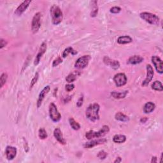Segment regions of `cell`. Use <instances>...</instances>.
<instances>
[{
	"label": "cell",
	"instance_id": "16",
	"mask_svg": "<svg viewBox=\"0 0 163 163\" xmlns=\"http://www.w3.org/2000/svg\"><path fill=\"white\" fill-rule=\"evenodd\" d=\"M103 62L107 65H109L111 68H112L114 69H119L120 67V63L118 61L111 59L107 56H105L103 58Z\"/></svg>",
	"mask_w": 163,
	"mask_h": 163
},
{
	"label": "cell",
	"instance_id": "40",
	"mask_svg": "<svg viewBox=\"0 0 163 163\" xmlns=\"http://www.w3.org/2000/svg\"><path fill=\"white\" fill-rule=\"evenodd\" d=\"M147 120H148V119L146 117H143L141 119H140V122L142 123H145Z\"/></svg>",
	"mask_w": 163,
	"mask_h": 163
},
{
	"label": "cell",
	"instance_id": "13",
	"mask_svg": "<svg viewBox=\"0 0 163 163\" xmlns=\"http://www.w3.org/2000/svg\"><path fill=\"white\" fill-rule=\"evenodd\" d=\"M107 140L105 138H101L98 140H92L91 142H89L85 143L84 146L85 149H91L93 148L94 146H96L99 145H102L104 143H107Z\"/></svg>",
	"mask_w": 163,
	"mask_h": 163
},
{
	"label": "cell",
	"instance_id": "12",
	"mask_svg": "<svg viewBox=\"0 0 163 163\" xmlns=\"http://www.w3.org/2000/svg\"><path fill=\"white\" fill-rule=\"evenodd\" d=\"M31 3V0H28V1H24L22 2L21 4L18 6L17 8L15 10V15L17 16H21L25 10H26Z\"/></svg>",
	"mask_w": 163,
	"mask_h": 163
},
{
	"label": "cell",
	"instance_id": "36",
	"mask_svg": "<svg viewBox=\"0 0 163 163\" xmlns=\"http://www.w3.org/2000/svg\"><path fill=\"white\" fill-rule=\"evenodd\" d=\"M74 88H75V85L72 84H67L65 86V89L66 90V91H68V92H70V91H73V89H74Z\"/></svg>",
	"mask_w": 163,
	"mask_h": 163
},
{
	"label": "cell",
	"instance_id": "22",
	"mask_svg": "<svg viewBox=\"0 0 163 163\" xmlns=\"http://www.w3.org/2000/svg\"><path fill=\"white\" fill-rule=\"evenodd\" d=\"M115 118L116 119L120 121V122H128L129 120V117H127L126 115H124V113H121V112H118L116 114V116H115Z\"/></svg>",
	"mask_w": 163,
	"mask_h": 163
},
{
	"label": "cell",
	"instance_id": "30",
	"mask_svg": "<svg viewBox=\"0 0 163 163\" xmlns=\"http://www.w3.org/2000/svg\"><path fill=\"white\" fill-rule=\"evenodd\" d=\"M76 79V76L75 74H73V73H70V74H69L66 76V80L68 83H72L75 81Z\"/></svg>",
	"mask_w": 163,
	"mask_h": 163
},
{
	"label": "cell",
	"instance_id": "20",
	"mask_svg": "<svg viewBox=\"0 0 163 163\" xmlns=\"http://www.w3.org/2000/svg\"><path fill=\"white\" fill-rule=\"evenodd\" d=\"M132 41V38L130 37L129 36H127V35H126V36H121L118 38L117 39V43L122 45L131 43Z\"/></svg>",
	"mask_w": 163,
	"mask_h": 163
},
{
	"label": "cell",
	"instance_id": "19",
	"mask_svg": "<svg viewBox=\"0 0 163 163\" xmlns=\"http://www.w3.org/2000/svg\"><path fill=\"white\" fill-rule=\"evenodd\" d=\"M155 108V105L152 102H148V103H145V105L143 107V111L145 113H150L152 112L154 110Z\"/></svg>",
	"mask_w": 163,
	"mask_h": 163
},
{
	"label": "cell",
	"instance_id": "25",
	"mask_svg": "<svg viewBox=\"0 0 163 163\" xmlns=\"http://www.w3.org/2000/svg\"><path fill=\"white\" fill-rule=\"evenodd\" d=\"M69 54H72V55L75 56L76 54H77V52L73 49L72 47H69L68 48H66V49L64 50V52L63 53V57L64 58H65V57L68 56Z\"/></svg>",
	"mask_w": 163,
	"mask_h": 163
},
{
	"label": "cell",
	"instance_id": "4",
	"mask_svg": "<svg viewBox=\"0 0 163 163\" xmlns=\"http://www.w3.org/2000/svg\"><path fill=\"white\" fill-rule=\"evenodd\" d=\"M140 16L143 20L152 25H158L159 24L160 19L155 14L149 12H142L140 14Z\"/></svg>",
	"mask_w": 163,
	"mask_h": 163
},
{
	"label": "cell",
	"instance_id": "38",
	"mask_svg": "<svg viewBox=\"0 0 163 163\" xmlns=\"http://www.w3.org/2000/svg\"><path fill=\"white\" fill-rule=\"evenodd\" d=\"M72 96H66V98H65V100H64V102H65V103H68V101L72 100Z\"/></svg>",
	"mask_w": 163,
	"mask_h": 163
},
{
	"label": "cell",
	"instance_id": "5",
	"mask_svg": "<svg viewBox=\"0 0 163 163\" xmlns=\"http://www.w3.org/2000/svg\"><path fill=\"white\" fill-rule=\"evenodd\" d=\"M49 116L54 122H57L61 119V115L59 112L56 105L52 103L49 105Z\"/></svg>",
	"mask_w": 163,
	"mask_h": 163
},
{
	"label": "cell",
	"instance_id": "14",
	"mask_svg": "<svg viewBox=\"0 0 163 163\" xmlns=\"http://www.w3.org/2000/svg\"><path fill=\"white\" fill-rule=\"evenodd\" d=\"M50 90V87L49 85H47L46 87H45L42 91L40 92V93L39 94V96H38V100H37V108H40L41 107V104H42V102L43 100L45 99V97L46 96V95L49 93V92Z\"/></svg>",
	"mask_w": 163,
	"mask_h": 163
},
{
	"label": "cell",
	"instance_id": "15",
	"mask_svg": "<svg viewBox=\"0 0 163 163\" xmlns=\"http://www.w3.org/2000/svg\"><path fill=\"white\" fill-rule=\"evenodd\" d=\"M5 154L8 160H13L17 155V149L12 146H7L5 150Z\"/></svg>",
	"mask_w": 163,
	"mask_h": 163
},
{
	"label": "cell",
	"instance_id": "2",
	"mask_svg": "<svg viewBox=\"0 0 163 163\" xmlns=\"http://www.w3.org/2000/svg\"><path fill=\"white\" fill-rule=\"evenodd\" d=\"M50 15L53 24L58 25L62 22L63 17V12L58 6L53 5L50 8Z\"/></svg>",
	"mask_w": 163,
	"mask_h": 163
},
{
	"label": "cell",
	"instance_id": "32",
	"mask_svg": "<svg viewBox=\"0 0 163 163\" xmlns=\"http://www.w3.org/2000/svg\"><path fill=\"white\" fill-rule=\"evenodd\" d=\"M63 59L61 57H58L57 58H56L55 60L52 63V66L53 67H56L58 65H59L61 63H62Z\"/></svg>",
	"mask_w": 163,
	"mask_h": 163
},
{
	"label": "cell",
	"instance_id": "29",
	"mask_svg": "<svg viewBox=\"0 0 163 163\" xmlns=\"http://www.w3.org/2000/svg\"><path fill=\"white\" fill-rule=\"evenodd\" d=\"M8 78V75L7 73H3V74L1 75V77H0V83H1V87H3V85L5 84V83L6 82Z\"/></svg>",
	"mask_w": 163,
	"mask_h": 163
},
{
	"label": "cell",
	"instance_id": "35",
	"mask_svg": "<svg viewBox=\"0 0 163 163\" xmlns=\"http://www.w3.org/2000/svg\"><path fill=\"white\" fill-rule=\"evenodd\" d=\"M83 103H84V96L82 95L78 100L77 103H76V106L78 107H80L82 106Z\"/></svg>",
	"mask_w": 163,
	"mask_h": 163
},
{
	"label": "cell",
	"instance_id": "24",
	"mask_svg": "<svg viewBox=\"0 0 163 163\" xmlns=\"http://www.w3.org/2000/svg\"><path fill=\"white\" fill-rule=\"evenodd\" d=\"M113 141L116 143H123L126 141V136L122 135H116L113 136Z\"/></svg>",
	"mask_w": 163,
	"mask_h": 163
},
{
	"label": "cell",
	"instance_id": "17",
	"mask_svg": "<svg viewBox=\"0 0 163 163\" xmlns=\"http://www.w3.org/2000/svg\"><path fill=\"white\" fill-rule=\"evenodd\" d=\"M54 136L57 141L61 143V144L65 145L66 143L65 139L63 138V135L61 132V129L59 128H56L54 129Z\"/></svg>",
	"mask_w": 163,
	"mask_h": 163
},
{
	"label": "cell",
	"instance_id": "37",
	"mask_svg": "<svg viewBox=\"0 0 163 163\" xmlns=\"http://www.w3.org/2000/svg\"><path fill=\"white\" fill-rule=\"evenodd\" d=\"M0 41H1V47H0V49H1L3 47H5L6 45H7V41L5 40L4 39H3V38H1V39L0 40Z\"/></svg>",
	"mask_w": 163,
	"mask_h": 163
},
{
	"label": "cell",
	"instance_id": "21",
	"mask_svg": "<svg viewBox=\"0 0 163 163\" xmlns=\"http://www.w3.org/2000/svg\"><path fill=\"white\" fill-rule=\"evenodd\" d=\"M91 3V16L92 17H95L97 15L98 13V1H92Z\"/></svg>",
	"mask_w": 163,
	"mask_h": 163
},
{
	"label": "cell",
	"instance_id": "34",
	"mask_svg": "<svg viewBox=\"0 0 163 163\" xmlns=\"http://www.w3.org/2000/svg\"><path fill=\"white\" fill-rule=\"evenodd\" d=\"M110 12L112 14H119L121 11V8L119 6H113V7L110 8Z\"/></svg>",
	"mask_w": 163,
	"mask_h": 163
},
{
	"label": "cell",
	"instance_id": "11",
	"mask_svg": "<svg viewBox=\"0 0 163 163\" xmlns=\"http://www.w3.org/2000/svg\"><path fill=\"white\" fill-rule=\"evenodd\" d=\"M46 50H47V43L45 41H44L42 43H41V46L40 47V49L39 51H38V52L36 55V58H35L34 60V65H38V64L40 63V60L41 59V57H42L43 54L45 53L46 52Z\"/></svg>",
	"mask_w": 163,
	"mask_h": 163
},
{
	"label": "cell",
	"instance_id": "28",
	"mask_svg": "<svg viewBox=\"0 0 163 163\" xmlns=\"http://www.w3.org/2000/svg\"><path fill=\"white\" fill-rule=\"evenodd\" d=\"M38 136H39V138L41 140L46 139L48 137V135L45 129L43 128H40L39 129V131H38Z\"/></svg>",
	"mask_w": 163,
	"mask_h": 163
},
{
	"label": "cell",
	"instance_id": "39",
	"mask_svg": "<svg viewBox=\"0 0 163 163\" xmlns=\"http://www.w3.org/2000/svg\"><path fill=\"white\" fill-rule=\"evenodd\" d=\"M122 162V159H121V157H118L116 158V160L114 161V163H119V162Z\"/></svg>",
	"mask_w": 163,
	"mask_h": 163
},
{
	"label": "cell",
	"instance_id": "6",
	"mask_svg": "<svg viewBox=\"0 0 163 163\" xmlns=\"http://www.w3.org/2000/svg\"><path fill=\"white\" fill-rule=\"evenodd\" d=\"M91 59L90 56H84L76 61L75 63V67L78 69H84L86 66H87L89 61Z\"/></svg>",
	"mask_w": 163,
	"mask_h": 163
},
{
	"label": "cell",
	"instance_id": "7",
	"mask_svg": "<svg viewBox=\"0 0 163 163\" xmlns=\"http://www.w3.org/2000/svg\"><path fill=\"white\" fill-rule=\"evenodd\" d=\"M41 27V14L40 12L36 13L34 15L32 20L31 23V30L33 33H36L40 30Z\"/></svg>",
	"mask_w": 163,
	"mask_h": 163
},
{
	"label": "cell",
	"instance_id": "27",
	"mask_svg": "<svg viewBox=\"0 0 163 163\" xmlns=\"http://www.w3.org/2000/svg\"><path fill=\"white\" fill-rule=\"evenodd\" d=\"M152 89H154L155 91H157L160 92L162 91L163 89H162V83L160 81H157V80L155 81L152 85Z\"/></svg>",
	"mask_w": 163,
	"mask_h": 163
},
{
	"label": "cell",
	"instance_id": "33",
	"mask_svg": "<svg viewBox=\"0 0 163 163\" xmlns=\"http://www.w3.org/2000/svg\"><path fill=\"white\" fill-rule=\"evenodd\" d=\"M107 153L106 152H105L104 151H100L97 155V157L98 158H100V159H105L107 157Z\"/></svg>",
	"mask_w": 163,
	"mask_h": 163
},
{
	"label": "cell",
	"instance_id": "3",
	"mask_svg": "<svg viewBox=\"0 0 163 163\" xmlns=\"http://www.w3.org/2000/svg\"><path fill=\"white\" fill-rule=\"evenodd\" d=\"M110 131L109 127L107 125H104L102 128L98 131H89L88 132L86 133L85 137L88 140H92L94 138H100L105 136L106 134H107Z\"/></svg>",
	"mask_w": 163,
	"mask_h": 163
},
{
	"label": "cell",
	"instance_id": "23",
	"mask_svg": "<svg viewBox=\"0 0 163 163\" xmlns=\"http://www.w3.org/2000/svg\"><path fill=\"white\" fill-rule=\"evenodd\" d=\"M127 93H128V91H125L124 92H120L113 91L111 92V95L112 96V97L116 99H122L125 98Z\"/></svg>",
	"mask_w": 163,
	"mask_h": 163
},
{
	"label": "cell",
	"instance_id": "1",
	"mask_svg": "<svg viewBox=\"0 0 163 163\" xmlns=\"http://www.w3.org/2000/svg\"><path fill=\"white\" fill-rule=\"evenodd\" d=\"M100 109V107L99 104L96 103L91 104L86 110L85 116L89 120H90L92 122H95V121L100 119V115H99Z\"/></svg>",
	"mask_w": 163,
	"mask_h": 163
},
{
	"label": "cell",
	"instance_id": "26",
	"mask_svg": "<svg viewBox=\"0 0 163 163\" xmlns=\"http://www.w3.org/2000/svg\"><path fill=\"white\" fill-rule=\"evenodd\" d=\"M69 122L70 126H71V127L74 130L77 131V130H79L80 129V124L77 122H76L73 118H72V117L69 118Z\"/></svg>",
	"mask_w": 163,
	"mask_h": 163
},
{
	"label": "cell",
	"instance_id": "41",
	"mask_svg": "<svg viewBox=\"0 0 163 163\" xmlns=\"http://www.w3.org/2000/svg\"><path fill=\"white\" fill-rule=\"evenodd\" d=\"M151 162H153V163L157 162V157H152Z\"/></svg>",
	"mask_w": 163,
	"mask_h": 163
},
{
	"label": "cell",
	"instance_id": "9",
	"mask_svg": "<svg viewBox=\"0 0 163 163\" xmlns=\"http://www.w3.org/2000/svg\"><path fill=\"white\" fill-rule=\"evenodd\" d=\"M146 72H147L146 77L142 83V85L143 87L147 86L149 84V83L152 81L153 76H154V69H153V68L151 65H146Z\"/></svg>",
	"mask_w": 163,
	"mask_h": 163
},
{
	"label": "cell",
	"instance_id": "8",
	"mask_svg": "<svg viewBox=\"0 0 163 163\" xmlns=\"http://www.w3.org/2000/svg\"><path fill=\"white\" fill-rule=\"evenodd\" d=\"M127 81V79L126 75L122 73H117L113 77V82L117 87H122V86L126 85Z\"/></svg>",
	"mask_w": 163,
	"mask_h": 163
},
{
	"label": "cell",
	"instance_id": "18",
	"mask_svg": "<svg viewBox=\"0 0 163 163\" xmlns=\"http://www.w3.org/2000/svg\"><path fill=\"white\" fill-rule=\"evenodd\" d=\"M143 57H142V56H133L130 57L129 59L127 60V64H129V65H138V64L141 63L143 61Z\"/></svg>",
	"mask_w": 163,
	"mask_h": 163
},
{
	"label": "cell",
	"instance_id": "10",
	"mask_svg": "<svg viewBox=\"0 0 163 163\" xmlns=\"http://www.w3.org/2000/svg\"><path fill=\"white\" fill-rule=\"evenodd\" d=\"M152 62L154 65L156 71L157 73L162 74L163 68H162V61L161 58L158 56H154L152 57Z\"/></svg>",
	"mask_w": 163,
	"mask_h": 163
},
{
	"label": "cell",
	"instance_id": "31",
	"mask_svg": "<svg viewBox=\"0 0 163 163\" xmlns=\"http://www.w3.org/2000/svg\"><path fill=\"white\" fill-rule=\"evenodd\" d=\"M38 78H39V74H38V73L36 72V74H35L33 78V79H32V80L31 82V84H30V89L31 90V89H32V88L33 87V86L35 85V84L38 81Z\"/></svg>",
	"mask_w": 163,
	"mask_h": 163
}]
</instances>
